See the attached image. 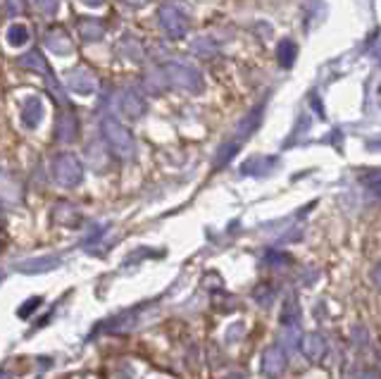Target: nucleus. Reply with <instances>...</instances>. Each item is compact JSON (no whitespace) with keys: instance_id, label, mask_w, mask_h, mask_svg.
Listing matches in <instances>:
<instances>
[{"instance_id":"9d476101","label":"nucleus","mask_w":381,"mask_h":379,"mask_svg":"<svg viewBox=\"0 0 381 379\" xmlns=\"http://www.w3.org/2000/svg\"><path fill=\"white\" fill-rule=\"evenodd\" d=\"M117 53L129 62H143V58H146V48H143V43L131 34L122 36L120 43H117Z\"/></svg>"},{"instance_id":"c756f323","label":"nucleus","mask_w":381,"mask_h":379,"mask_svg":"<svg viewBox=\"0 0 381 379\" xmlns=\"http://www.w3.org/2000/svg\"><path fill=\"white\" fill-rule=\"evenodd\" d=\"M122 3H127L129 8H136V10H141V8H146V5L150 3V0H122Z\"/></svg>"},{"instance_id":"393cba45","label":"nucleus","mask_w":381,"mask_h":379,"mask_svg":"<svg viewBox=\"0 0 381 379\" xmlns=\"http://www.w3.org/2000/svg\"><path fill=\"white\" fill-rule=\"evenodd\" d=\"M255 301L260 303L262 308H270L272 301H275V291H272V286H257V289H255Z\"/></svg>"},{"instance_id":"ddd939ff","label":"nucleus","mask_w":381,"mask_h":379,"mask_svg":"<svg viewBox=\"0 0 381 379\" xmlns=\"http://www.w3.org/2000/svg\"><path fill=\"white\" fill-rule=\"evenodd\" d=\"M191 53L198 58H214L219 55V41L210 34L198 36V39H193L191 43Z\"/></svg>"},{"instance_id":"6ab92c4d","label":"nucleus","mask_w":381,"mask_h":379,"mask_svg":"<svg viewBox=\"0 0 381 379\" xmlns=\"http://www.w3.org/2000/svg\"><path fill=\"white\" fill-rule=\"evenodd\" d=\"M277 165V160L275 158H250V160H245L243 162V167H241V172L243 175H255V177H262V175H267V172L272 170V167Z\"/></svg>"},{"instance_id":"1a4fd4ad","label":"nucleus","mask_w":381,"mask_h":379,"mask_svg":"<svg viewBox=\"0 0 381 379\" xmlns=\"http://www.w3.org/2000/svg\"><path fill=\"white\" fill-rule=\"evenodd\" d=\"M79 136V120L74 117V112H62L57 117V127H55V139L60 143H72Z\"/></svg>"},{"instance_id":"b1692460","label":"nucleus","mask_w":381,"mask_h":379,"mask_svg":"<svg viewBox=\"0 0 381 379\" xmlns=\"http://www.w3.org/2000/svg\"><path fill=\"white\" fill-rule=\"evenodd\" d=\"M29 3L43 15H55L57 8H60V0H29Z\"/></svg>"},{"instance_id":"a211bd4d","label":"nucleus","mask_w":381,"mask_h":379,"mask_svg":"<svg viewBox=\"0 0 381 379\" xmlns=\"http://www.w3.org/2000/svg\"><path fill=\"white\" fill-rule=\"evenodd\" d=\"M79 36H82L84 41H100L105 36V24L98 19L79 21Z\"/></svg>"},{"instance_id":"c85d7f7f","label":"nucleus","mask_w":381,"mask_h":379,"mask_svg":"<svg viewBox=\"0 0 381 379\" xmlns=\"http://www.w3.org/2000/svg\"><path fill=\"white\" fill-rule=\"evenodd\" d=\"M5 5H8V12L10 15H19L21 12V3H19V0H5Z\"/></svg>"},{"instance_id":"6e6552de","label":"nucleus","mask_w":381,"mask_h":379,"mask_svg":"<svg viewBox=\"0 0 381 379\" xmlns=\"http://www.w3.org/2000/svg\"><path fill=\"white\" fill-rule=\"evenodd\" d=\"M286 362H288V355L275 344V346H270L265 353H262V372H265L267 377L275 379V377L281 375L284 370H286Z\"/></svg>"},{"instance_id":"20e7f679","label":"nucleus","mask_w":381,"mask_h":379,"mask_svg":"<svg viewBox=\"0 0 381 379\" xmlns=\"http://www.w3.org/2000/svg\"><path fill=\"white\" fill-rule=\"evenodd\" d=\"M53 179L64 188H74L84 182V165L74 153H60L53 160Z\"/></svg>"},{"instance_id":"f257e3e1","label":"nucleus","mask_w":381,"mask_h":379,"mask_svg":"<svg viewBox=\"0 0 381 379\" xmlns=\"http://www.w3.org/2000/svg\"><path fill=\"white\" fill-rule=\"evenodd\" d=\"M103 139L110 146V150L117 155L120 160H133L136 158V139L129 132V127H124L122 122H117L115 117H105L103 124Z\"/></svg>"},{"instance_id":"39448f33","label":"nucleus","mask_w":381,"mask_h":379,"mask_svg":"<svg viewBox=\"0 0 381 379\" xmlns=\"http://www.w3.org/2000/svg\"><path fill=\"white\" fill-rule=\"evenodd\" d=\"M120 110L129 120H138L148 112V100L138 89H124L120 94Z\"/></svg>"},{"instance_id":"cd10ccee","label":"nucleus","mask_w":381,"mask_h":379,"mask_svg":"<svg viewBox=\"0 0 381 379\" xmlns=\"http://www.w3.org/2000/svg\"><path fill=\"white\" fill-rule=\"evenodd\" d=\"M43 303V299H39V296H36V299H31V301H26L24 306L19 308V317H29L31 312L36 310V306H41Z\"/></svg>"},{"instance_id":"f03ea898","label":"nucleus","mask_w":381,"mask_h":379,"mask_svg":"<svg viewBox=\"0 0 381 379\" xmlns=\"http://www.w3.org/2000/svg\"><path fill=\"white\" fill-rule=\"evenodd\" d=\"M162 72H165V79H167V86H174V89L186 91V94H201V91L205 89L201 69L193 67L191 62L171 60L165 64Z\"/></svg>"},{"instance_id":"473e14b6","label":"nucleus","mask_w":381,"mask_h":379,"mask_svg":"<svg viewBox=\"0 0 381 379\" xmlns=\"http://www.w3.org/2000/svg\"><path fill=\"white\" fill-rule=\"evenodd\" d=\"M224 379H241L239 375H229V377H224Z\"/></svg>"},{"instance_id":"72a5a7b5","label":"nucleus","mask_w":381,"mask_h":379,"mask_svg":"<svg viewBox=\"0 0 381 379\" xmlns=\"http://www.w3.org/2000/svg\"><path fill=\"white\" fill-rule=\"evenodd\" d=\"M0 281H3V279H0Z\"/></svg>"},{"instance_id":"aec40b11","label":"nucleus","mask_w":381,"mask_h":379,"mask_svg":"<svg viewBox=\"0 0 381 379\" xmlns=\"http://www.w3.org/2000/svg\"><path fill=\"white\" fill-rule=\"evenodd\" d=\"M19 64L24 69H34V72H39V74H48V72H50V67H48L46 58H43L39 51H29L26 55H21L19 58Z\"/></svg>"},{"instance_id":"0eeeda50","label":"nucleus","mask_w":381,"mask_h":379,"mask_svg":"<svg viewBox=\"0 0 381 379\" xmlns=\"http://www.w3.org/2000/svg\"><path fill=\"white\" fill-rule=\"evenodd\" d=\"M43 115H46L43 98H39V96H26L24 103H21V124H24L26 129H36L43 122Z\"/></svg>"},{"instance_id":"bb28decb","label":"nucleus","mask_w":381,"mask_h":379,"mask_svg":"<svg viewBox=\"0 0 381 379\" xmlns=\"http://www.w3.org/2000/svg\"><path fill=\"white\" fill-rule=\"evenodd\" d=\"M343 379H379L377 370H348Z\"/></svg>"},{"instance_id":"7c9ffc66","label":"nucleus","mask_w":381,"mask_h":379,"mask_svg":"<svg viewBox=\"0 0 381 379\" xmlns=\"http://www.w3.org/2000/svg\"><path fill=\"white\" fill-rule=\"evenodd\" d=\"M84 5H89V8H100V5L105 3V0H82Z\"/></svg>"},{"instance_id":"5701e85b","label":"nucleus","mask_w":381,"mask_h":379,"mask_svg":"<svg viewBox=\"0 0 381 379\" xmlns=\"http://www.w3.org/2000/svg\"><path fill=\"white\" fill-rule=\"evenodd\" d=\"M43 77H46V86H48V91H50V94H53V98H55L57 103H60V105H64V107H67V105H69V100H67V96H64L62 86L57 84V79L53 77V72L43 74Z\"/></svg>"},{"instance_id":"4be33fe9","label":"nucleus","mask_w":381,"mask_h":379,"mask_svg":"<svg viewBox=\"0 0 381 379\" xmlns=\"http://www.w3.org/2000/svg\"><path fill=\"white\" fill-rule=\"evenodd\" d=\"M296 53H298L296 43H293V41H281V43H279V48H277L279 64H281V67H293V62H296Z\"/></svg>"},{"instance_id":"4468645a","label":"nucleus","mask_w":381,"mask_h":379,"mask_svg":"<svg viewBox=\"0 0 381 379\" xmlns=\"http://www.w3.org/2000/svg\"><path fill=\"white\" fill-rule=\"evenodd\" d=\"M143 89H146L148 94H153V96H162L165 91H167V79H165L162 69L160 67L148 69V72L143 74Z\"/></svg>"},{"instance_id":"423d86ee","label":"nucleus","mask_w":381,"mask_h":379,"mask_svg":"<svg viewBox=\"0 0 381 379\" xmlns=\"http://www.w3.org/2000/svg\"><path fill=\"white\" fill-rule=\"evenodd\" d=\"M67 86L79 96H93L98 91V79L91 69L86 67H74L72 72L67 74Z\"/></svg>"},{"instance_id":"2f4dec72","label":"nucleus","mask_w":381,"mask_h":379,"mask_svg":"<svg viewBox=\"0 0 381 379\" xmlns=\"http://www.w3.org/2000/svg\"><path fill=\"white\" fill-rule=\"evenodd\" d=\"M0 379H12V375L8 370H0Z\"/></svg>"},{"instance_id":"412c9836","label":"nucleus","mask_w":381,"mask_h":379,"mask_svg":"<svg viewBox=\"0 0 381 379\" xmlns=\"http://www.w3.org/2000/svg\"><path fill=\"white\" fill-rule=\"evenodd\" d=\"M5 41L10 43L12 48H21V46H26L29 43V29H26L24 24H10L8 26V31H5Z\"/></svg>"},{"instance_id":"a878e982","label":"nucleus","mask_w":381,"mask_h":379,"mask_svg":"<svg viewBox=\"0 0 381 379\" xmlns=\"http://www.w3.org/2000/svg\"><path fill=\"white\" fill-rule=\"evenodd\" d=\"M351 339H353V344H355V349H367V344H369V334H367V329L362 327V324H357L355 329L351 332Z\"/></svg>"},{"instance_id":"7ed1b4c3","label":"nucleus","mask_w":381,"mask_h":379,"mask_svg":"<svg viewBox=\"0 0 381 379\" xmlns=\"http://www.w3.org/2000/svg\"><path fill=\"white\" fill-rule=\"evenodd\" d=\"M158 19L162 31L169 39H184L191 29V19H189V10L179 3H165L158 10Z\"/></svg>"},{"instance_id":"9b49d317","label":"nucleus","mask_w":381,"mask_h":379,"mask_svg":"<svg viewBox=\"0 0 381 379\" xmlns=\"http://www.w3.org/2000/svg\"><path fill=\"white\" fill-rule=\"evenodd\" d=\"M46 48L55 53V55L67 58V55H72L74 43L62 29H53V31H48V34H46Z\"/></svg>"},{"instance_id":"f8f14e48","label":"nucleus","mask_w":381,"mask_h":379,"mask_svg":"<svg viewBox=\"0 0 381 379\" xmlns=\"http://www.w3.org/2000/svg\"><path fill=\"white\" fill-rule=\"evenodd\" d=\"M300 346H303V353L308 355L313 362H319L326 353V339L322 334H305L300 337Z\"/></svg>"},{"instance_id":"dca6fc26","label":"nucleus","mask_w":381,"mask_h":379,"mask_svg":"<svg viewBox=\"0 0 381 379\" xmlns=\"http://www.w3.org/2000/svg\"><path fill=\"white\" fill-rule=\"evenodd\" d=\"M277 346L286 355H291L293 351L298 349V346H300V329L296 327V324H286V327H284V332H281V337H279Z\"/></svg>"},{"instance_id":"2eb2a0df","label":"nucleus","mask_w":381,"mask_h":379,"mask_svg":"<svg viewBox=\"0 0 381 379\" xmlns=\"http://www.w3.org/2000/svg\"><path fill=\"white\" fill-rule=\"evenodd\" d=\"M60 265V258L55 256H46V258H34V260H24L19 263V272H48V270H55Z\"/></svg>"},{"instance_id":"f3484780","label":"nucleus","mask_w":381,"mask_h":379,"mask_svg":"<svg viewBox=\"0 0 381 379\" xmlns=\"http://www.w3.org/2000/svg\"><path fill=\"white\" fill-rule=\"evenodd\" d=\"M260 120H262V107H255L253 112H248V115L243 117V122L239 124V129H236V143H241L245 136H250L257 129Z\"/></svg>"}]
</instances>
